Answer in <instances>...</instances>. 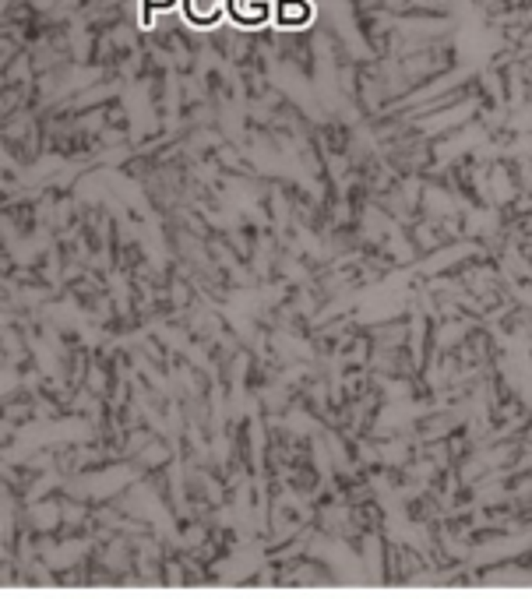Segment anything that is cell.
Segmentation results:
<instances>
[{
  "mask_svg": "<svg viewBox=\"0 0 532 599\" xmlns=\"http://www.w3.org/2000/svg\"><path fill=\"white\" fill-rule=\"evenodd\" d=\"M226 18L240 28H261L275 21V0H226Z\"/></svg>",
  "mask_w": 532,
  "mask_h": 599,
  "instance_id": "1",
  "label": "cell"
},
{
  "mask_svg": "<svg viewBox=\"0 0 532 599\" xmlns=\"http://www.w3.org/2000/svg\"><path fill=\"white\" fill-rule=\"evenodd\" d=\"M311 21H314V0H275L279 28H304Z\"/></svg>",
  "mask_w": 532,
  "mask_h": 599,
  "instance_id": "2",
  "label": "cell"
},
{
  "mask_svg": "<svg viewBox=\"0 0 532 599\" xmlns=\"http://www.w3.org/2000/svg\"><path fill=\"white\" fill-rule=\"evenodd\" d=\"M184 14L198 28H212L215 21L226 18V0H184Z\"/></svg>",
  "mask_w": 532,
  "mask_h": 599,
  "instance_id": "3",
  "label": "cell"
},
{
  "mask_svg": "<svg viewBox=\"0 0 532 599\" xmlns=\"http://www.w3.org/2000/svg\"><path fill=\"white\" fill-rule=\"evenodd\" d=\"M177 0H141V25L148 28L155 21V11H170Z\"/></svg>",
  "mask_w": 532,
  "mask_h": 599,
  "instance_id": "4",
  "label": "cell"
}]
</instances>
